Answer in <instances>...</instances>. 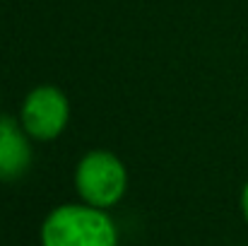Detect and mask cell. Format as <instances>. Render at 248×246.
<instances>
[{
	"label": "cell",
	"mask_w": 248,
	"mask_h": 246,
	"mask_svg": "<svg viewBox=\"0 0 248 246\" xmlns=\"http://www.w3.org/2000/svg\"><path fill=\"white\" fill-rule=\"evenodd\" d=\"M44 246H118V232L104 208L61 205L41 227Z\"/></svg>",
	"instance_id": "6da1fadb"
},
{
	"label": "cell",
	"mask_w": 248,
	"mask_h": 246,
	"mask_svg": "<svg viewBox=\"0 0 248 246\" xmlns=\"http://www.w3.org/2000/svg\"><path fill=\"white\" fill-rule=\"evenodd\" d=\"M70 118V104L58 87L41 84L31 89L22 104V128L36 140L58 138Z\"/></svg>",
	"instance_id": "3957f363"
},
{
	"label": "cell",
	"mask_w": 248,
	"mask_h": 246,
	"mask_svg": "<svg viewBox=\"0 0 248 246\" xmlns=\"http://www.w3.org/2000/svg\"><path fill=\"white\" fill-rule=\"evenodd\" d=\"M125 186H128L125 166L113 152L92 150L78 164L75 188L87 205L106 210L123 198Z\"/></svg>",
	"instance_id": "7a4b0ae2"
},
{
	"label": "cell",
	"mask_w": 248,
	"mask_h": 246,
	"mask_svg": "<svg viewBox=\"0 0 248 246\" xmlns=\"http://www.w3.org/2000/svg\"><path fill=\"white\" fill-rule=\"evenodd\" d=\"M241 210H244V217L248 222V183L244 186V193H241Z\"/></svg>",
	"instance_id": "5b68a950"
},
{
	"label": "cell",
	"mask_w": 248,
	"mask_h": 246,
	"mask_svg": "<svg viewBox=\"0 0 248 246\" xmlns=\"http://www.w3.org/2000/svg\"><path fill=\"white\" fill-rule=\"evenodd\" d=\"M27 135L12 118H0V181H12L29 169L31 148Z\"/></svg>",
	"instance_id": "277c9868"
}]
</instances>
